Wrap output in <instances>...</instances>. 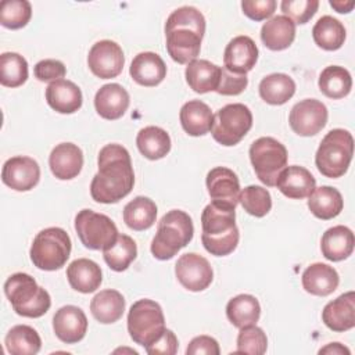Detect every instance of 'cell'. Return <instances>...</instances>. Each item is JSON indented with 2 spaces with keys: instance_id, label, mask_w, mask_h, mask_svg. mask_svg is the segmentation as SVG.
<instances>
[{
  "instance_id": "6da1fadb",
  "label": "cell",
  "mask_w": 355,
  "mask_h": 355,
  "mask_svg": "<svg viewBox=\"0 0 355 355\" xmlns=\"http://www.w3.org/2000/svg\"><path fill=\"white\" fill-rule=\"evenodd\" d=\"M98 172L90 183V196L101 204H114L133 189L135 172L129 151L121 144L104 146L97 158Z\"/></svg>"
},
{
  "instance_id": "7a4b0ae2",
  "label": "cell",
  "mask_w": 355,
  "mask_h": 355,
  "mask_svg": "<svg viewBox=\"0 0 355 355\" xmlns=\"http://www.w3.org/2000/svg\"><path fill=\"white\" fill-rule=\"evenodd\" d=\"M205 18L196 7L184 6L171 12L165 22L166 50L178 64H189L201 50Z\"/></svg>"
},
{
  "instance_id": "3957f363",
  "label": "cell",
  "mask_w": 355,
  "mask_h": 355,
  "mask_svg": "<svg viewBox=\"0 0 355 355\" xmlns=\"http://www.w3.org/2000/svg\"><path fill=\"white\" fill-rule=\"evenodd\" d=\"M201 241L211 255L225 257L236 250L240 239L236 209L209 202L201 214Z\"/></svg>"
},
{
  "instance_id": "277c9868",
  "label": "cell",
  "mask_w": 355,
  "mask_h": 355,
  "mask_svg": "<svg viewBox=\"0 0 355 355\" xmlns=\"http://www.w3.org/2000/svg\"><path fill=\"white\" fill-rule=\"evenodd\" d=\"M193 233L194 226L190 215L182 209H172L158 222L150 247L151 254L159 261L171 259L191 241Z\"/></svg>"
},
{
  "instance_id": "5b68a950",
  "label": "cell",
  "mask_w": 355,
  "mask_h": 355,
  "mask_svg": "<svg viewBox=\"0 0 355 355\" xmlns=\"http://www.w3.org/2000/svg\"><path fill=\"white\" fill-rule=\"evenodd\" d=\"M4 294L17 315L40 318L51 306L50 294L28 273H14L4 283Z\"/></svg>"
},
{
  "instance_id": "8992f818",
  "label": "cell",
  "mask_w": 355,
  "mask_h": 355,
  "mask_svg": "<svg viewBox=\"0 0 355 355\" xmlns=\"http://www.w3.org/2000/svg\"><path fill=\"white\" fill-rule=\"evenodd\" d=\"M354 155V137L345 129H331L322 139L315 164L318 171L330 179L341 178L352 161Z\"/></svg>"
},
{
  "instance_id": "52a82bcc",
  "label": "cell",
  "mask_w": 355,
  "mask_h": 355,
  "mask_svg": "<svg viewBox=\"0 0 355 355\" xmlns=\"http://www.w3.org/2000/svg\"><path fill=\"white\" fill-rule=\"evenodd\" d=\"M71 239L61 227H46L40 230L31 245L32 263L40 270L61 269L71 255Z\"/></svg>"
},
{
  "instance_id": "ba28073f",
  "label": "cell",
  "mask_w": 355,
  "mask_h": 355,
  "mask_svg": "<svg viewBox=\"0 0 355 355\" xmlns=\"http://www.w3.org/2000/svg\"><path fill=\"white\" fill-rule=\"evenodd\" d=\"M165 329L164 312L158 302L143 298L132 304L128 313V331L136 344L146 348L158 340Z\"/></svg>"
},
{
  "instance_id": "9c48e42d",
  "label": "cell",
  "mask_w": 355,
  "mask_h": 355,
  "mask_svg": "<svg viewBox=\"0 0 355 355\" xmlns=\"http://www.w3.org/2000/svg\"><path fill=\"white\" fill-rule=\"evenodd\" d=\"M248 154L257 178L273 187L279 173L287 166L288 154L284 144L269 136L259 137L251 144Z\"/></svg>"
},
{
  "instance_id": "30bf717a",
  "label": "cell",
  "mask_w": 355,
  "mask_h": 355,
  "mask_svg": "<svg viewBox=\"0 0 355 355\" xmlns=\"http://www.w3.org/2000/svg\"><path fill=\"white\" fill-rule=\"evenodd\" d=\"M252 128L251 110L241 104L233 103L219 108L214 115L211 135L222 146H236Z\"/></svg>"
},
{
  "instance_id": "8fae6325",
  "label": "cell",
  "mask_w": 355,
  "mask_h": 355,
  "mask_svg": "<svg viewBox=\"0 0 355 355\" xmlns=\"http://www.w3.org/2000/svg\"><path fill=\"white\" fill-rule=\"evenodd\" d=\"M75 230L80 243L94 251L110 248L118 239L116 225L104 214L82 209L75 216Z\"/></svg>"
},
{
  "instance_id": "7c38bea8",
  "label": "cell",
  "mask_w": 355,
  "mask_h": 355,
  "mask_svg": "<svg viewBox=\"0 0 355 355\" xmlns=\"http://www.w3.org/2000/svg\"><path fill=\"white\" fill-rule=\"evenodd\" d=\"M327 108L316 98H305L294 104L288 115V123L298 136L309 137L319 133L327 123Z\"/></svg>"
},
{
  "instance_id": "4fadbf2b",
  "label": "cell",
  "mask_w": 355,
  "mask_h": 355,
  "mask_svg": "<svg viewBox=\"0 0 355 355\" xmlns=\"http://www.w3.org/2000/svg\"><path fill=\"white\" fill-rule=\"evenodd\" d=\"M125 55L121 46L112 40H100L92 46L87 65L93 75L100 79L116 78L123 68Z\"/></svg>"
},
{
  "instance_id": "5bb4252c",
  "label": "cell",
  "mask_w": 355,
  "mask_h": 355,
  "mask_svg": "<svg viewBox=\"0 0 355 355\" xmlns=\"http://www.w3.org/2000/svg\"><path fill=\"white\" fill-rule=\"evenodd\" d=\"M175 275L179 283L189 291H202L214 279V270L208 259L196 252L179 257L175 265Z\"/></svg>"
},
{
  "instance_id": "9a60e30c",
  "label": "cell",
  "mask_w": 355,
  "mask_h": 355,
  "mask_svg": "<svg viewBox=\"0 0 355 355\" xmlns=\"http://www.w3.org/2000/svg\"><path fill=\"white\" fill-rule=\"evenodd\" d=\"M207 189L211 202L236 209L240 197V182L237 175L225 166H216L207 173Z\"/></svg>"
},
{
  "instance_id": "2e32d148",
  "label": "cell",
  "mask_w": 355,
  "mask_h": 355,
  "mask_svg": "<svg viewBox=\"0 0 355 355\" xmlns=\"http://www.w3.org/2000/svg\"><path fill=\"white\" fill-rule=\"evenodd\" d=\"M39 164L26 155H15L8 158L1 169L3 183L15 191L32 190L39 183Z\"/></svg>"
},
{
  "instance_id": "e0dca14e",
  "label": "cell",
  "mask_w": 355,
  "mask_h": 355,
  "mask_svg": "<svg viewBox=\"0 0 355 355\" xmlns=\"http://www.w3.org/2000/svg\"><path fill=\"white\" fill-rule=\"evenodd\" d=\"M258 60L255 42L245 35L233 37L223 53V68L236 75H247Z\"/></svg>"
},
{
  "instance_id": "ac0fdd59",
  "label": "cell",
  "mask_w": 355,
  "mask_h": 355,
  "mask_svg": "<svg viewBox=\"0 0 355 355\" xmlns=\"http://www.w3.org/2000/svg\"><path fill=\"white\" fill-rule=\"evenodd\" d=\"M53 330L62 343L76 344L87 331V318L85 312L75 305L61 306L53 316Z\"/></svg>"
},
{
  "instance_id": "d6986e66",
  "label": "cell",
  "mask_w": 355,
  "mask_h": 355,
  "mask_svg": "<svg viewBox=\"0 0 355 355\" xmlns=\"http://www.w3.org/2000/svg\"><path fill=\"white\" fill-rule=\"evenodd\" d=\"M49 166L57 179L71 180L82 171L83 153L73 143H60L49 155Z\"/></svg>"
},
{
  "instance_id": "ffe728a7",
  "label": "cell",
  "mask_w": 355,
  "mask_h": 355,
  "mask_svg": "<svg viewBox=\"0 0 355 355\" xmlns=\"http://www.w3.org/2000/svg\"><path fill=\"white\" fill-rule=\"evenodd\" d=\"M322 320L333 331L351 330L355 326V293H344L327 302L322 311Z\"/></svg>"
},
{
  "instance_id": "44dd1931",
  "label": "cell",
  "mask_w": 355,
  "mask_h": 355,
  "mask_svg": "<svg viewBox=\"0 0 355 355\" xmlns=\"http://www.w3.org/2000/svg\"><path fill=\"white\" fill-rule=\"evenodd\" d=\"M129 104V93L119 83H107L101 86L94 96L97 114L108 121L119 119L126 112Z\"/></svg>"
},
{
  "instance_id": "7402d4cb",
  "label": "cell",
  "mask_w": 355,
  "mask_h": 355,
  "mask_svg": "<svg viewBox=\"0 0 355 355\" xmlns=\"http://www.w3.org/2000/svg\"><path fill=\"white\" fill-rule=\"evenodd\" d=\"M275 186L286 197L293 200H302L313 191L316 180L306 168L300 165H290L279 173Z\"/></svg>"
},
{
  "instance_id": "603a6c76",
  "label": "cell",
  "mask_w": 355,
  "mask_h": 355,
  "mask_svg": "<svg viewBox=\"0 0 355 355\" xmlns=\"http://www.w3.org/2000/svg\"><path fill=\"white\" fill-rule=\"evenodd\" d=\"M129 73L137 85L153 87L165 79L166 65L157 53L143 51L132 60Z\"/></svg>"
},
{
  "instance_id": "cb8c5ba5",
  "label": "cell",
  "mask_w": 355,
  "mask_h": 355,
  "mask_svg": "<svg viewBox=\"0 0 355 355\" xmlns=\"http://www.w3.org/2000/svg\"><path fill=\"white\" fill-rule=\"evenodd\" d=\"M47 104L60 114H73L82 107V92L71 80L58 79L50 82L46 89Z\"/></svg>"
},
{
  "instance_id": "d4e9b609",
  "label": "cell",
  "mask_w": 355,
  "mask_h": 355,
  "mask_svg": "<svg viewBox=\"0 0 355 355\" xmlns=\"http://www.w3.org/2000/svg\"><path fill=\"white\" fill-rule=\"evenodd\" d=\"M67 279L69 286L82 294L94 293L101 282L103 273L98 263L87 258H78L67 268Z\"/></svg>"
},
{
  "instance_id": "484cf974",
  "label": "cell",
  "mask_w": 355,
  "mask_h": 355,
  "mask_svg": "<svg viewBox=\"0 0 355 355\" xmlns=\"http://www.w3.org/2000/svg\"><path fill=\"white\" fill-rule=\"evenodd\" d=\"M301 280L302 287L306 293L318 297H326L337 290L340 276L333 266L322 262H315L304 270Z\"/></svg>"
},
{
  "instance_id": "4316f807",
  "label": "cell",
  "mask_w": 355,
  "mask_h": 355,
  "mask_svg": "<svg viewBox=\"0 0 355 355\" xmlns=\"http://www.w3.org/2000/svg\"><path fill=\"white\" fill-rule=\"evenodd\" d=\"M354 233L344 225H337L327 229L320 240V250L323 257L331 262L347 259L354 251Z\"/></svg>"
},
{
  "instance_id": "83f0119b",
  "label": "cell",
  "mask_w": 355,
  "mask_h": 355,
  "mask_svg": "<svg viewBox=\"0 0 355 355\" xmlns=\"http://www.w3.org/2000/svg\"><path fill=\"white\" fill-rule=\"evenodd\" d=\"M183 130L189 136H204L214 125V114L211 108L201 100H190L184 103L179 112Z\"/></svg>"
},
{
  "instance_id": "f1b7e54d",
  "label": "cell",
  "mask_w": 355,
  "mask_h": 355,
  "mask_svg": "<svg viewBox=\"0 0 355 355\" xmlns=\"http://www.w3.org/2000/svg\"><path fill=\"white\" fill-rule=\"evenodd\" d=\"M186 82L193 92L204 94L216 92L220 80V67L208 60H193L184 71Z\"/></svg>"
},
{
  "instance_id": "f546056e",
  "label": "cell",
  "mask_w": 355,
  "mask_h": 355,
  "mask_svg": "<svg viewBox=\"0 0 355 355\" xmlns=\"http://www.w3.org/2000/svg\"><path fill=\"white\" fill-rule=\"evenodd\" d=\"M294 39L295 24L286 15L272 17L261 28V40L269 50H284L291 46Z\"/></svg>"
},
{
  "instance_id": "4dcf8cb0",
  "label": "cell",
  "mask_w": 355,
  "mask_h": 355,
  "mask_svg": "<svg viewBox=\"0 0 355 355\" xmlns=\"http://www.w3.org/2000/svg\"><path fill=\"white\" fill-rule=\"evenodd\" d=\"M90 312L93 318L103 324L115 323L125 312V298L116 290H101L93 297L90 302Z\"/></svg>"
},
{
  "instance_id": "1f68e13d",
  "label": "cell",
  "mask_w": 355,
  "mask_h": 355,
  "mask_svg": "<svg viewBox=\"0 0 355 355\" xmlns=\"http://www.w3.org/2000/svg\"><path fill=\"white\" fill-rule=\"evenodd\" d=\"M344 207L341 193L331 186L315 187L308 196V208L313 216L329 220L340 215Z\"/></svg>"
},
{
  "instance_id": "d6a6232c",
  "label": "cell",
  "mask_w": 355,
  "mask_h": 355,
  "mask_svg": "<svg viewBox=\"0 0 355 355\" xmlns=\"http://www.w3.org/2000/svg\"><path fill=\"white\" fill-rule=\"evenodd\" d=\"M261 98L270 105L287 103L295 93V82L291 76L280 72L266 75L258 86Z\"/></svg>"
},
{
  "instance_id": "836d02e7",
  "label": "cell",
  "mask_w": 355,
  "mask_h": 355,
  "mask_svg": "<svg viewBox=\"0 0 355 355\" xmlns=\"http://www.w3.org/2000/svg\"><path fill=\"white\" fill-rule=\"evenodd\" d=\"M226 316L234 327H245L255 324L261 316V305L251 294H239L229 300L226 305Z\"/></svg>"
},
{
  "instance_id": "e575fe53",
  "label": "cell",
  "mask_w": 355,
  "mask_h": 355,
  "mask_svg": "<svg viewBox=\"0 0 355 355\" xmlns=\"http://www.w3.org/2000/svg\"><path fill=\"white\" fill-rule=\"evenodd\" d=\"M136 144L141 155L151 161L161 159L171 151V137L166 130L159 126H146L140 129Z\"/></svg>"
},
{
  "instance_id": "d590c367",
  "label": "cell",
  "mask_w": 355,
  "mask_h": 355,
  "mask_svg": "<svg viewBox=\"0 0 355 355\" xmlns=\"http://www.w3.org/2000/svg\"><path fill=\"white\" fill-rule=\"evenodd\" d=\"M157 205L155 202L144 196L135 197L123 208V222L129 229L136 232L147 230L155 223Z\"/></svg>"
},
{
  "instance_id": "8d00e7d4",
  "label": "cell",
  "mask_w": 355,
  "mask_h": 355,
  "mask_svg": "<svg viewBox=\"0 0 355 355\" xmlns=\"http://www.w3.org/2000/svg\"><path fill=\"white\" fill-rule=\"evenodd\" d=\"M345 36L347 32L344 25L331 15L320 17L312 28V37L315 43L327 51L341 49L345 42Z\"/></svg>"
},
{
  "instance_id": "74e56055",
  "label": "cell",
  "mask_w": 355,
  "mask_h": 355,
  "mask_svg": "<svg viewBox=\"0 0 355 355\" xmlns=\"http://www.w3.org/2000/svg\"><path fill=\"white\" fill-rule=\"evenodd\" d=\"M319 90L329 98L338 100L349 94L352 78L348 69L340 65H329L319 75Z\"/></svg>"
},
{
  "instance_id": "f35d334b",
  "label": "cell",
  "mask_w": 355,
  "mask_h": 355,
  "mask_svg": "<svg viewBox=\"0 0 355 355\" xmlns=\"http://www.w3.org/2000/svg\"><path fill=\"white\" fill-rule=\"evenodd\" d=\"M4 344L11 355H36L42 348L39 333L28 324L11 327L4 338Z\"/></svg>"
},
{
  "instance_id": "ab89813d",
  "label": "cell",
  "mask_w": 355,
  "mask_h": 355,
  "mask_svg": "<svg viewBox=\"0 0 355 355\" xmlns=\"http://www.w3.org/2000/svg\"><path fill=\"white\" fill-rule=\"evenodd\" d=\"M103 257L110 269L123 272L137 257L136 241L128 234H119L116 241L103 251Z\"/></svg>"
},
{
  "instance_id": "60d3db41",
  "label": "cell",
  "mask_w": 355,
  "mask_h": 355,
  "mask_svg": "<svg viewBox=\"0 0 355 355\" xmlns=\"http://www.w3.org/2000/svg\"><path fill=\"white\" fill-rule=\"evenodd\" d=\"M28 75V62L21 54L7 51L0 55V83L3 86H22L26 82Z\"/></svg>"
},
{
  "instance_id": "b9f144b4",
  "label": "cell",
  "mask_w": 355,
  "mask_h": 355,
  "mask_svg": "<svg viewBox=\"0 0 355 355\" xmlns=\"http://www.w3.org/2000/svg\"><path fill=\"white\" fill-rule=\"evenodd\" d=\"M239 202L247 214L255 218L265 216L272 208L270 193L265 187L255 184L247 186L240 191Z\"/></svg>"
},
{
  "instance_id": "7bdbcfd3",
  "label": "cell",
  "mask_w": 355,
  "mask_h": 355,
  "mask_svg": "<svg viewBox=\"0 0 355 355\" xmlns=\"http://www.w3.org/2000/svg\"><path fill=\"white\" fill-rule=\"evenodd\" d=\"M32 17V6L26 0H4L0 4V24L7 29L26 26Z\"/></svg>"
},
{
  "instance_id": "ee69618b",
  "label": "cell",
  "mask_w": 355,
  "mask_h": 355,
  "mask_svg": "<svg viewBox=\"0 0 355 355\" xmlns=\"http://www.w3.org/2000/svg\"><path fill=\"white\" fill-rule=\"evenodd\" d=\"M266 348L268 337L261 327L251 324L240 329V333L237 336V354L262 355L266 352Z\"/></svg>"
},
{
  "instance_id": "f6af8a7d",
  "label": "cell",
  "mask_w": 355,
  "mask_h": 355,
  "mask_svg": "<svg viewBox=\"0 0 355 355\" xmlns=\"http://www.w3.org/2000/svg\"><path fill=\"white\" fill-rule=\"evenodd\" d=\"M283 14L294 24H306L318 11V0H283L280 4Z\"/></svg>"
},
{
  "instance_id": "bcb514c9",
  "label": "cell",
  "mask_w": 355,
  "mask_h": 355,
  "mask_svg": "<svg viewBox=\"0 0 355 355\" xmlns=\"http://www.w3.org/2000/svg\"><path fill=\"white\" fill-rule=\"evenodd\" d=\"M247 85H248L247 75H236L222 67L220 68V80H219L216 93L222 94V96H237L244 92Z\"/></svg>"
},
{
  "instance_id": "7dc6e473",
  "label": "cell",
  "mask_w": 355,
  "mask_h": 355,
  "mask_svg": "<svg viewBox=\"0 0 355 355\" xmlns=\"http://www.w3.org/2000/svg\"><path fill=\"white\" fill-rule=\"evenodd\" d=\"M35 78L40 82H54L62 79L67 73L65 65L60 60H42L33 68Z\"/></svg>"
},
{
  "instance_id": "c3c4849f",
  "label": "cell",
  "mask_w": 355,
  "mask_h": 355,
  "mask_svg": "<svg viewBox=\"0 0 355 355\" xmlns=\"http://www.w3.org/2000/svg\"><path fill=\"white\" fill-rule=\"evenodd\" d=\"M277 3L275 0H244L241 10L245 17L252 21H263L273 15Z\"/></svg>"
},
{
  "instance_id": "681fc988",
  "label": "cell",
  "mask_w": 355,
  "mask_h": 355,
  "mask_svg": "<svg viewBox=\"0 0 355 355\" xmlns=\"http://www.w3.org/2000/svg\"><path fill=\"white\" fill-rule=\"evenodd\" d=\"M178 351V338L175 333L169 329H165V331L161 334L158 340H155L153 344L146 347V352L150 355L162 354V355H173Z\"/></svg>"
},
{
  "instance_id": "f907efd6",
  "label": "cell",
  "mask_w": 355,
  "mask_h": 355,
  "mask_svg": "<svg viewBox=\"0 0 355 355\" xmlns=\"http://www.w3.org/2000/svg\"><path fill=\"white\" fill-rule=\"evenodd\" d=\"M187 355H198V354H205V355H219L220 348L218 341L211 337V336H197L194 337L187 348H186Z\"/></svg>"
},
{
  "instance_id": "816d5d0a",
  "label": "cell",
  "mask_w": 355,
  "mask_h": 355,
  "mask_svg": "<svg viewBox=\"0 0 355 355\" xmlns=\"http://www.w3.org/2000/svg\"><path fill=\"white\" fill-rule=\"evenodd\" d=\"M319 354H329V355H344V354H347V355H349L351 351L340 343H330L326 347L320 348Z\"/></svg>"
},
{
  "instance_id": "f5cc1de1",
  "label": "cell",
  "mask_w": 355,
  "mask_h": 355,
  "mask_svg": "<svg viewBox=\"0 0 355 355\" xmlns=\"http://www.w3.org/2000/svg\"><path fill=\"white\" fill-rule=\"evenodd\" d=\"M330 6L340 14H348L352 11L355 3L354 1H343V0H330Z\"/></svg>"
}]
</instances>
